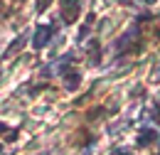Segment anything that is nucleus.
<instances>
[{
  "instance_id": "6",
  "label": "nucleus",
  "mask_w": 160,
  "mask_h": 155,
  "mask_svg": "<svg viewBox=\"0 0 160 155\" xmlns=\"http://www.w3.org/2000/svg\"><path fill=\"white\" fill-rule=\"evenodd\" d=\"M94 25V15H89V18L84 20V25H81V30H79V35H77V42H84L86 39V35H89V27Z\"/></svg>"
},
{
  "instance_id": "2",
  "label": "nucleus",
  "mask_w": 160,
  "mask_h": 155,
  "mask_svg": "<svg viewBox=\"0 0 160 155\" xmlns=\"http://www.w3.org/2000/svg\"><path fill=\"white\" fill-rule=\"evenodd\" d=\"M49 39H52V25H37L35 27V35H32V47L42 49V47H47Z\"/></svg>"
},
{
  "instance_id": "1",
  "label": "nucleus",
  "mask_w": 160,
  "mask_h": 155,
  "mask_svg": "<svg viewBox=\"0 0 160 155\" xmlns=\"http://www.w3.org/2000/svg\"><path fill=\"white\" fill-rule=\"evenodd\" d=\"M81 12V2L79 0H62V22L64 25H72L79 20Z\"/></svg>"
},
{
  "instance_id": "10",
  "label": "nucleus",
  "mask_w": 160,
  "mask_h": 155,
  "mask_svg": "<svg viewBox=\"0 0 160 155\" xmlns=\"http://www.w3.org/2000/svg\"><path fill=\"white\" fill-rule=\"evenodd\" d=\"M143 2H148V5H150V2H155V0H143Z\"/></svg>"
},
{
  "instance_id": "9",
  "label": "nucleus",
  "mask_w": 160,
  "mask_h": 155,
  "mask_svg": "<svg viewBox=\"0 0 160 155\" xmlns=\"http://www.w3.org/2000/svg\"><path fill=\"white\" fill-rule=\"evenodd\" d=\"M118 155H131V153H126V150H118Z\"/></svg>"
},
{
  "instance_id": "5",
  "label": "nucleus",
  "mask_w": 160,
  "mask_h": 155,
  "mask_svg": "<svg viewBox=\"0 0 160 155\" xmlns=\"http://www.w3.org/2000/svg\"><path fill=\"white\" fill-rule=\"evenodd\" d=\"M155 138H158V133H155V131H150V128H143L136 143H138V148H145V145H150Z\"/></svg>"
},
{
  "instance_id": "4",
  "label": "nucleus",
  "mask_w": 160,
  "mask_h": 155,
  "mask_svg": "<svg viewBox=\"0 0 160 155\" xmlns=\"http://www.w3.org/2000/svg\"><path fill=\"white\" fill-rule=\"evenodd\" d=\"M62 79H64V86H67L69 91H74V89L79 86V81H81V74H79V72H74V69H69Z\"/></svg>"
},
{
  "instance_id": "11",
  "label": "nucleus",
  "mask_w": 160,
  "mask_h": 155,
  "mask_svg": "<svg viewBox=\"0 0 160 155\" xmlns=\"http://www.w3.org/2000/svg\"><path fill=\"white\" fill-rule=\"evenodd\" d=\"M121 2H128V0H121Z\"/></svg>"
},
{
  "instance_id": "7",
  "label": "nucleus",
  "mask_w": 160,
  "mask_h": 155,
  "mask_svg": "<svg viewBox=\"0 0 160 155\" xmlns=\"http://www.w3.org/2000/svg\"><path fill=\"white\" fill-rule=\"evenodd\" d=\"M22 44H25V37H18L15 42H12V44H10V47H8V52H5V57H10V54H12V52H15L18 47H22Z\"/></svg>"
},
{
  "instance_id": "8",
  "label": "nucleus",
  "mask_w": 160,
  "mask_h": 155,
  "mask_svg": "<svg viewBox=\"0 0 160 155\" xmlns=\"http://www.w3.org/2000/svg\"><path fill=\"white\" fill-rule=\"evenodd\" d=\"M49 2H52V0H37V2H35V8H37V12H42V10H47V8H49Z\"/></svg>"
},
{
  "instance_id": "3",
  "label": "nucleus",
  "mask_w": 160,
  "mask_h": 155,
  "mask_svg": "<svg viewBox=\"0 0 160 155\" xmlns=\"http://www.w3.org/2000/svg\"><path fill=\"white\" fill-rule=\"evenodd\" d=\"M136 39H138V30H136V27L126 30V32H123V37H121L118 42H116V52H118V54L128 52V49H131V47L136 44Z\"/></svg>"
}]
</instances>
